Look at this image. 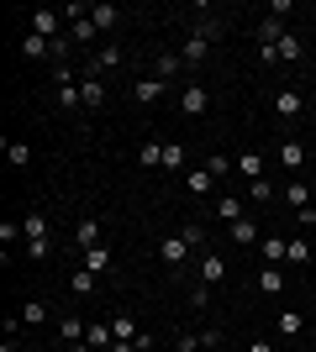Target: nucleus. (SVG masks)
I'll return each instance as SVG.
<instances>
[{
	"mask_svg": "<svg viewBox=\"0 0 316 352\" xmlns=\"http://www.w3.org/2000/svg\"><path fill=\"white\" fill-rule=\"evenodd\" d=\"M111 331H116V342H137L143 331L132 326V316H111Z\"/></svg>",
	"mask_w": 316,
	"mask_h": 352,
	"instance_id": "f704fd0d",
	"label": "nucleus"
},
{
	"mask_svg": "<svg viewBox=\"0 0 316 352\" xmlns=\"http://www.w3.org/2000/svg\"><path fill=\"white\" fill-rule=\"evenodd\" d=\"M69 43H95V21L85 16V21H69Z\"/></svg>",
	"mask_w": 316,
	"mask_h": 352,
	"instance_id": "4c0bfd02",
	"label": "nucleus"
},
{
	"mask_svg": "<svg viewBox=\"0 0 316 352\" xmlns=\"http://www.w3.org/2000/svg\"><path fill=\"white\" fill-rule=\"evenodd\" d=\"M111 69H121V47L116 43H105L101 53L90 58V74H111Z\"/></svg>",
	"mask_w": 316,
	"mask_h": 352,
	"instance_id": "dca6fc26",
	"label": "nucleus"
},
{
	"mask_svg": "<svg viewBox=\"0 0 316 352\" xmlns=\"http://www.w3.org/2000/svg\"><path fill=\"white\" fill-rule=\"evenodd\" d=\"M280 331H285V337H301V331H306L301 310H280Z\"/></svg>",
	"mask_w": 316,
	"mask_h": 352,
	"instance_id": "e433bc0d",
	"label": "nucleus"
},
{
	"mask_svg": "<svg viewBox=\"0 0 316 352\" xmlns=\"http://www.w3.org/2000/svg\"><path fill=\"white\" fill-rule=\"evenodd\" d=\"M48 316H53V305H48V300H27V305H21V321H27V326H43Z\"/></svg>",
	"mask_w": 316,
	"mask_h": 352,
	"instance_id": "c85d7f7f",
	"label": "nucleus"
},
{
	"mask_svg": "<svg viewBox=\"0 0 316 352\" xmlns=\"http://www.w3.org/2000/svg\"><path fill=\"white\" fill-rule=\"evenodd\" d=\"M285 206H290V210H306V206H311V200H306V184H301V179H290V184H285Z\"/></svg>",
	"mask_w": 316,
	"mask_h": 352,
	"instance_id": "72a5a7b5",
	"label": "nucleus"
},
{
	"mask_svg": "<svg viewBox=\"0 0 316 352\" xmlns=\"http://www.w3.org/2000/svg\"><path fill=\"white\" fill-rule=\"evenodd\" d=\"M21 53H27V58H53V43L37 37V32H27V37H21Z\"/></svg>",
	"mask_w": 316,
	"mask_h": 352,
	"instance_id": "bb28decb",
	"label": "nucleus"
},
{
	"mask_svg": "<svg viewBox=\"0 0 316 352\" xmlns=\"http://www.w3.org/2000/svg\"><path fill=\"white\" fill-rule=\"evenodd\" d=\"M180 236L190 242V248H196V258H200V252H211V248H206V226H196V221H185V226H180Z\"/></svg>",
	"mask_w": 316,
	"mask_h": 352,
	"instance_id": "7c9ffc66",
	"label": "nucleus"
},
{
	"mask_svg": "<svg viewBox=\"0 0 316 352\" xmlns=\"http://www.w3.org/2000/svg\"><path fill=\"white\" fill-rule=\"evenodd\" d=\"M185 300H190V310H206V305H211V284H200V279H196L190 289H185Z\"/></svg>",
	"mask_w": 316,
	"mask_h": 352,
	"instance_id": "c9c22d12",
	"label": "nucleus"
},
{
	"mask_svg": "<svg viewBox=\"0 0 316 352\" xmlns=\"http://www.w3.org/2000/svg\"><path fill=\"white\" fill-rule=\"evenodd\" d=\"M301 111H306V95H301V89H280V95H274V116H280V121H295Z\"/></svg>",
	"mask_w": 316,
	"mask_h": 352,
	"instance_id": "423d86ee",
	"label": "nucleus"
},
{
	"mask_svg": "<svg viewBox=\"0 0 316 352\" xmlns=\"http://www.w3.org/2000/svg\"><path fill=\"white\" fill-rule=\"evenodd\" d=\"M132 95H137V105H158V100L169 95V85L148 74V79H137V85H132Z\"/></svg>",
	"mask_w": 316,
	"mask_h": 352,
	"instance_id": "9d476101",
	"label": "nucleus"
},
{
	"mask_svg": "<svg viewBox=\"0 0 316 352\" xmlns=\"http://www.w3.org/2000/svg\"><path fill=\"white\" fill-rule=\"evenodd\" d=\"M174 100H180V111H185V116H206V111H211L206 85H185L180 95H174Z\"/></svg>",
	"mask_w": 316,
	"mask_h": 352,
	"instance_id": "39448f33",
	"label": "nucleus"
},
{
	"mask_svg": "<svg viewBox=\"0 0 316 352\" xmlns=\"http://www.w3.org/2000/svg\"><path fill=\"white\" fill-rule=\"evenodd\" d=\"M0 352H21V347H16V342H6V347H0Z\"/></svg>",
	"mask_w": 316,
	"mask_h": 352,
	"instance_id": "8fccbe9b",
	"label": "nucleus"
},
{
	"mask_svg": "<svg viewBox=\"0 0 316 352\" xmlns=\"http://www.w3.org/2000/svg\"><path fill=\"white\" fill-rule=\"evenodd\" d=\"M185 190L196 195V200H206V195H211V190H216V179H211V174H206V168H185Z\"/></svg>",
	"mask_w": 316,
	"mask_h": 352,
	"instance_id": "2eb2a0df",
	"label": "nucleus"
},
{
	"mask_svg": "<svg viewBox=\"0 0 316 352\" xmlns=\"http://www.w3.org/2000/svg\"><path fill=\"white\" fill-rule=\"evenodd\" d=\"M196 37H206V43H222V37H227V21L206 16V21H196Z\"/></svg>",
	"mask_w": 316,
	"mask_h": 352,
	"instance_id": "2f4dec72",
	"label": "nucleus"
},
{
	"mask_svg": "<svg viewBox=\"0 0 316 352\" xmlns=\"http://www.w3.org/2000/svg\"><path fill=\"white\" fill-rule=\"evenodd\" d=\"M79 95H85V105H90V111H101V105H105V79L85 69V74H79Z\"/></svg>",
	"mask_w": 316,
	"mask_h": 352,
	"instance_id": "0eeeda50",
	"label": "nucleus"
},
{
	"mask_svg": "<svg viewBox=\"0 0 316 352\" xmlns=\"http://www.w3.org/2000/svg\"><path fill=\"white\" fill-rule=\"evenodd\" d=\"M53 79H59V95H53V105H59V111H79V105H85V95H79V79L69 69H53Z\"/></svg>",
	"mask_w": 316,
	"mask_h": 352,
	"instance_id": "f257e3e1",
	"label": "nucleus"
},
{
	"mask_svg": "<svg viewBox=\"0 0 316 352\" xmlns=\"http://www.w3.org/2000/svg\"><path fill=\"white\" fill-rule=\"evenodd\" d=\"M242 195H248V200H258V206H269V200H274V184H269V179H253Z\"/></svg>",
	"mask_w": 316,
	"mask_h": 352,
	"instance_id": "58836bf2",
	"label": "nucleus"
},
{
	"mask_svg": "<svg viewBox=\"0 0 316 352\" xmlns=\"http://www.w3.org/2000/svg\"><path fill=\"white\" fill-rule=\"evenodd\" d=\"M85 342H90L95 352H111V347H116V331H111V321H90V331H85Z\"/></svg>",
	"mask_w": 316,
	"mask_h": 352,
	"instance_id": "f8f14e48",
	"label": "nucleus"
},
{
	"mask_svg": "<svg viewBox=\"0 0 316 352\" xmlns=\"http://www.w3.org/2000/svg\"><path fill=\"white\" fill-rule=\"evenodd\" d=\"M21 236H27V242H43L48 236V216L43 210H27V216H21Z\"/></svg>",
	"mask_w": 316,
	"mask_h": 352,
	"instance_id": "a211bd4d",
	"label": "nucleus"
},
{
	"mask_svg": "<svg viewBox=\"0 0 316 352\" xmlns=\"http://www.w3.org/2000/svg\"><path fill=\"white\" fill-rule=\"evenodd\" d=\"M285 263H311V248H306L301 236H290V252H285Z\"/></svg>",
	"mask_w": 316,
	"mask_h": 352,
	"instance_id": "79ce46f5",
	"label": "nucleus"
},
{
	"mask_svg": "<svg viewBox=\"0 0 316 352\" xmlns=\"http://www.w3.org/2000/svg\"><path fill=\"white\" fill-rule=\"evenodd\" d=\"M95 284H101V274H90V268H85V263H79L74 274H69V289H74L79 300H85V294H95Z\"/></svg>",
	"mask_w": 316,
	"mask_h": 352,
	"instance_id": "6ab92c4d",
	"label": "nucleus"
},
{
	"mask_svg": "<svg viewBox=\"0 0 316 352\" xmlns=\"http://www.w3.org/2000/svg\"><path fill=\"white\" fill-rule=\"evenodd\" d=\"M111 352H137V347H132V342H116V347H111Z\"/></svg>",
	"mask_w": 316,
	"mask_h": 352,
	"instance_id": "de8ad7c7",
	"label": "nucleus"
},
{
	"mask_svg": "<svg viewBox=\"0 0 316 352\" xmlns=\"http://www.w3.org/2000/svg\"><path fill=\"white\" fill-rule=\"evenodd\" d=\"M63 352H95V347H90V342H74V347H63Z\"/></svg>",
	"mask_w": 316,
	"mask_h": 352,
	"instance_id": "49530a36",
	"label": "nucleus"
},
{
	"mask_svg": "<svg viewBox=\"0 0 316 352\" xmlns=\"http://www.w3.org/2000/svg\"><path fill=\"white\" fill-rule=\"evenodd\" d=\"M164 168H174V174L185 168V142H164Z\"/></svg>",
	"mask_w": 316,
	"mask_h": 352,
	"instance_id": "ea45409f",
	"label": "nucleus"
},
{
	"mask_svg": "<svg viewBox=\"0 0 316 352\" xmlns=\"http://www.w3.org/2000/svg\"><path fill=\"white\" fill-rule=\"evenodd\" d=\"M290 11H295V0H269V16H274V21H285Z\"/></svg>",
	"mask_w": 316,
	"mask_h": 352,
	"instance_id": "c03bdc74",
	"label": "nucleus"
},
{
	"mask_svg": "<svg viewBox=\"0 0 316 352\" xmlns=\"http://www.w3.org/2000/svg\"><path fill=\"white\" fill-rule=\"evenodd\" d=\"M48 252H53V242H48V236H43V242H27V258H32V263H43Z\"/></svg>",
	"mask_w": 316,
	"mask_h": 352,
	"instance_id": "37998d69",
	"label": "nucleus"
},
{
	"mask_svg": "<svg viewBox=\"0 0 316 352\" xmlns=\"http://www.w3.org/2000/svg\"><path fill=\"white\" fill-rule=\"evenodd\" d=\"M311 121H316V100H311Z\"/></svg>",
	"mask_w": 316,
	"mask_h": 352,
	"instance_id": "3c124183",
	"label": "nucleus"
},
{
	"mask_svg": "<svg viewBox=\"0 0 316 352\" xmlns=\"http://www.w3.org/2000/svg\"><path fill=\"white\" fill-rule=\"evenodd\" d=\"M63 11H48V6H43V11H32L27 16V32H37V37H48V43H59V37H63Z\"/></svg>",
	"mask_w": 316,
	"mask_h": 352,
	"instance_id": "f03ea898",
	"label": "nucleus"
},
{
	"mask_svg": "<svg viewBox=\"0 0 316 352\" xmlns=\"http://www.w3.org/2000/svg\"><path fill=\"white\" fill-rule=\"evenodd\" d=\"M280 37H285V21L264 16V21H258V47H280Z\"/></svg>",
	"mask_w": 316,
	"mask_h": 352,
	"instance_id": "412c9836",
	"label": "nucleus"
},
{
	"mask_svg": "<svg viewBox=\"0 0 316 352\" xmlns=\"http://www.w3.org/2000/svg\"><path fill=\"white\" fill-rule=\"evenodd\" d=\"M200 168H206L211 179H222V184H227V174H232V168H238V163L227 158V153H206V163H200Z\"/></svg>",
	"mask_w": 316,
	"mask_h": 352,
	"instance_id": "393cba45",
	"label": "nucleus"
},
{
	"mask_svg": "<svg viewBox=\"0 0 316 352\" xmlns=\"http://www.w3.org/2000/svg\"><path fill=\"white\" fill-rule=\"evenodd\" d=\"M6 163H11V168H32V147L27 142H6Z\"/></svg>",
	"mask_w": 316,
	"mask_h": 352,
	"instance_id": "473e14b6",
	"label": "nucleus"
},
{
	"mask_svg": "<svg viewBox=\"0 0 316 352\" xmlns=\"http://www.w3.org/2000/svg\"><path fill=\"white\" fill-rule=\"evenodd\" d=\"M180 53H153V79H164V85H174V74H180Z\"/></svg>",
	"mask_w": 316,
	"mask_h": 352,
	"instance_id": "ddd939ff",
	"label": "nucleus"
},
{
	"mask_svg": "<svg viewBox=\"0 0 316 352\" xmlns=\"http://www.w3.org/2000/svg\"><path fill=\"white\" fill-rule=\"evenodd\" d=\"M158 258H164L169 268H185L190 258H196V248H190L185 236H164V242H158Z\"/></svg>",
	"mask_w": 316,
	"mask_h": 352,
	"instance_id": "20e7f679",
	"label": "nucleus"
},
{
	"mask_svg": "<svg viewBox=\"0 0 316 352\" xmlns=\"http://www.w3.org/2000/svg\"><path fill=\"white\" fill-rule=\"evenodd\" d=\"M227 236H232V242H238V248H253V242H258V221H253V216H242V221H232V226H227Z\"/></svg>",
	"mask_w": 316,
	"mask_h": 352,
	"instance_id": "4468645a",
	"label": "nucleus"
},
{
	"mask_svg": "<svg viewBox=\"0 0 316 352\" xmlns=\"http://www.w3.org/2000/svg\"><path fill=\"white\" fill-rule=\"evenodd\" d=\"M85 331H90V326L79 321V316H63V321H59V337H63V347H74V342H85Z\"/></svg>",
	"mask_w": 316,
	"mask_h": 352,
	"instance_id": "5701e85b",
	"label": "nucleus"
},
{
	"mask_svg": "<svg viewBox=\"0 0 316 352\" xmlns=\"http://www.w3.org/2000/svg\"><path fill=\"white\" fill-rule=\"evenodd\" d=\"M90 21H95V32H116L121 11H116V6H105V0H101V6H90Z\"/></svg>",
	"mask_w": 316,
	"mask_h": 352,
	"instance_id": "aec40b11",
	"label": "nucleus"
},
{
	"mask_svg": "<svg viewBox=\"0 0 316 352\" xmlns=\"http://www.w3.org/2000/svg\"><path fill=\"white\" fill-rule=\"evenodd\" d=\"M274 53H280V63H290V58H301V37H280V47H274Z\"/></svg>",
	"mask_w": 316,
	"mask_h": 352,
	"instance_id": "a19ab883",
	"label": "nucleus"
},
{
	"mask_svg": "<svg viewBox=\"0 0 316 352\" xmlns=\"http://www.w3.org/2000/svg\"><path fill=\"white\" fill-rule=\"evenodd\" d=\"M101 242H105V236H101V221L85 216V221L74 226V248H79V252H90V248H101Z\"/></svg>",
	"mask_w": 316,
	"mask_h": 352,
	"instance_id": "6e6552de",
	"label": "nucleus"
},
{
	"mask_svg": "<svg viewBox=\"0 0 316 352\" xmlns=\"http://www.w3.org/2000/svg\"><path fill=\"white\" fill-rule=\"evenodd\" d=\"M137 168H164V142H143L137 147Z\"/></svg>",
	"mask_w": 316,
	"mask_h": 352,
	"instance_id": "a878e982",
	"label": "nucleus"
},
{
	"mask_svg": "<svg viewBox=\"0 0 316 352\" xmlns=\"http://www.w3.org/2000/svg\"><path fill=\"white\" fill-rule=\"evenodd\" d=\"M206 53H211V43L190 32V37H185V47H180V63H185V69H200V63H206Z\"/></svg>",
	"mask_w": 316,
	"mask_h": 352,
	"instance_id": "1a4fd4ad",
	"label": "nucleus"
},
{
	"mask_svg": "<svg viewBox=\"0 0 316 352\" xmlns=\"http://www.w3.org/2000/svg\"><path fill=\"white\" fill-rule=\"evenodd\" d=\"M238 174H242V184L264 179V158H258V153H242V158H238Z\"/></svg>",
	"mask_w": 316,
	"mask_h": 352,
	"instance_id": "cd10ccee",
	"label": "nucleus"
},
{
	"mask_svg": "<svg viewBox=\"0 0 316 352\" xmlns=\"http://www.w3.org/2000/svg\"><path fill=\"white\" fill-rule=\"evenodd\" d=\"M248 352H274V347H269V342H253V347H248Z\"/></svg>",
	"mask_w": 316,
	"mask_h": 352,
	"instance_id": "09e8293b",
	"label": "nucleus"
},
{
	"mask_svg": "<svg viewBox=\"0 0 316 352\" xmlns=\"http://www.w3.org/2000/svg\"><path fill=\"white\" fill-rule=\"evenodd\" d=\"M280 163H285L290 174H301V168H306V147L301 142H280Z\"/></svg>",
	"mask_w": 316,
	"mask_h": 352,
	"instance_id": "b1692460",
	"label": "nucleus"
},
{
	"mask_svg": "<svg viewBox=\"0 0 316 352\" xmlns=\"http://www.w3.org/2000/svg\"><path fill=\"white\" fill-rule=\"evenodd\" d=\"M285 252H290V236H264V263L269 268L285 263Z\"/></svg>",
	"mask_w": 316,
	"mask_h": 352,
	"instance_id": "4be33fe9",
	"label": "nucleus"
},
{
	"mask_svg": "<svg viewBox=\"0 0 316 352\" xmlns=\"http://www.w3.org/2000/svg\"><path fill=\"white\" fill-rule=\"evenodd\" d=\"M258 289L269 294V300H274V294H285V268H269V263H264V268H258Z\"/></svg>",
	"mask_w": 316,
	"mask_h": 352,
	"instance_id": "f3484780",
	"label": "nucleus"
},
{
	"mask_svg": "<svg viewBox=\"0 0 316 352\" xmlns=\"http://www.w3.org/2000/svg\"><path fill=\"white\" fill-rule=\"evenodd\" d=\"M85 268H90V274H105V268H111V242H101V248L85 252Z\"/></svg>",
	"mask_w": 316,
	"mask_h": 352,
	"instance_id": "c756f323",
	"label": "nucleus"
},
{
	"mask_svg": "<svg viewBox=\"0 0 316 352\" xmlns=\"http://www.w3.org/2000/svg\"><path fill=\"white\" fill-rule=\"evenodd\" d=\"M242 216H248V210H242V195H232V190L216 195V221H227V226H232V221H242Z\"/></svg>",
	"mask_w": 316,
	"mask_h": 352,
	"instance_id": "9b49d317",
	"label": "nucleus"
},
{
	"mask_svg": "<svg viewBox=\"0 0 316 352\" xmlns=\"http://www.w3.org/2000/svg\"><path fill=\"white\" fill-rule=\"evenodd\" d=\"M200 347H206V342H200V337H190V331H185V337H180V347H174V352H200Z\"/></svg>",
	"mask_w": 316,
	"mask_h": 352,
	"instance_id": "a18cd8bd",
	"label": "nucleus"
},
{
	"mask_svg": "<svg viewBox=\"0 0 316 352\" xmlns=\"http://www.w3.org/2000/svg\"><path fill=\"white\" fill-rule=\"evenodd\" d=\"M196 279H200V284H211V289H216V284H227V263H222V252H200V258H196Z\"/></svg>",
	"mask_w": 316,
	"mask_h": 352,
	"instance_id": "7ed1b4c3",
	"label": "nucleus"
}]
</instances>
